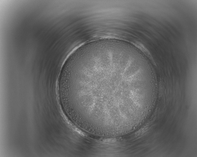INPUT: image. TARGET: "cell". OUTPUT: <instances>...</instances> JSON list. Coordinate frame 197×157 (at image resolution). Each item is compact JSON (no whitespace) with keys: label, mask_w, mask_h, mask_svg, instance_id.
Instances as JSON below:
<instances>
[{"label":"cell","mask_w":197,"mask_h":157,"mask_svg":"<svg viewBox=\"0 0 197 157\" xmlns=\"http://www.w3.org/2000/svg\"><path fill=\"white\" fill-rule=\"evenodd\" d=\"M129 56L122 49L104 47L78 57L77 71L83 97L98 118L121 111L124 89L129 82L132 81L139 77L132 78L136 75L129 68Z\"/></svg>","instance_id":"6da1fadb"}]
</instances>
